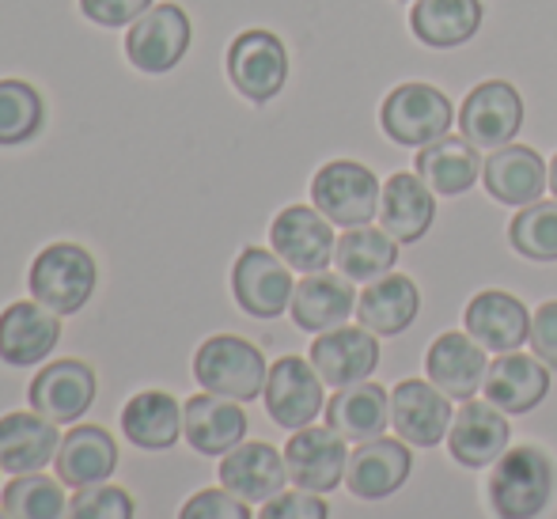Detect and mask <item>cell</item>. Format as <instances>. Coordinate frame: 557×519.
<instances>
[{
    "label": "cell",
    "instance_id": "obj_1",
    "mask_svg": "<svg viewBox=\"0 0 557 519\" xmlns=\"http://www.w3.org/2000/svg\"><path fill=\"white\" fill-rule=\"evenodd\" d=\"M557 490L554 459L535 444L508 447L490 474V508L497 519H539L550 508Z\"/></svg>",
    "mask_w": 557,
    "mask_h": 519
},
{
    "label": "cell",
    "instance_id": "obj_2",
    "mask_svg": "<svg viewBox=\"0 0 557 519\" xmlns=\"http://www.w3.org/2000/svg\"><path fill=\"white\" fill-rule=\"evenodd\" d=\"M27 288L30 300H38L42 308L69 319V314L84 311L91 304L99 288V265L96 255L81 243H50L35 255L27 270Z\"/></svg>",
    "mask_w": 557,
    "mask_h": 519
},
{
    "label": "cell",
    "instance_id": "obj_3",
    "mask_svg": "<svg viewBox=\"0 0 557 519\" xmlns=\"http://www.w3.org/2000/svg\"><path fill=\"white\" fill-rule=\"evenodd\" d=\"M265 364L262 349L239 334H213L194 353V380L209 395L232 398V403H255L265 391Z\"/></svg>",
    "mask_w": 557,
    "mask_h": 519
},
{
    "label": "cell",
    "instance_id": "obj_4",
    "mask_svg": "<svg viewBox=\"0 0 557 519\" xmlns=\"http://www.w3.org/2000/svg\"><path fill=\"white\" fill-rule=\"evenodd\" d=\"M383 186L372 168L357 160H331L311 178V206L334 227H364L380 217Z\"/></svg>",
    "mask_w": 557,
    "mask_h": 519
},
{
    "label": "cell",
    "instance_id": "obj_5",
    "mask_svg": "<svg viewBox=\"0 0 557 519\" xmlns=\"http://www.w3.org/2000/svg\"><path fill=\"white\" fill-rule=\"evenodd\" d=\"M455 110H451V99L444 96L441 88L433 84H398L380 107V125L395 145L403 148H425L433 140L447 137L455 122Z\"/></svg>",
    "mask_w": 557,
    "mask_h": 519
},
{
    "label": "cell",
    "instance_id": "obj_6",
    "mask_svg": "<svg viewBox=\"0 0 557 519\" xmlns=\"http://www.w3.org/2000/svg\"><path fill=\"white\" fill-rule=\"evenodd\" d=\"M227 81L247 103L262 107L288 84V50L273 30L250 27L227 46Z\"/></svg>",
    "mask_w": 557,
    "mask_h": 519
},
{
    "label": "cell",
    "instance_id": "obj_7",
    "mask_svg": "<svg viewBox=\"0 0 557 519\" xmlns=\"http://www.w3.org/2000/svg\"><path fill=\"white\" fill-rule=\"evenodd\" d=\"M190 15L178 4H152L129 30H125V58L137 73L163 76L190 50Z\"/></svg>",
    "mask_w": 557,
    "mask_h": 519
},
{
    "label": "cell",
    "instance_id": "obj_8",
    "mask_svg": "<svg viewBox=\"0 0 557 519\" xmlns=\"http://www.w3.org/2000/svg\"><path fill=\"white\" fill-rule=\"evenodd\" d=\"M323 375L315 372L308 357H277L265 375V413L277 429H308L326 410Z\"/></svg>",
    "mask_w": 557,
    "mask_h": 519
},
{
    "label": "cell",
    "instance_id": "obj_9",
    "mask_svg": "<svg viewBox=\"0 0 557 519\" xmlns=\"http://www.w3.org/2000/svg\"><path fill=\"white\" fill-rule=\"evenodd\" d=\"M293 270L265 247H243L232 265V296L250 319H281L293 308Z\"/></svg>",
    "mask_w": 557,
    "mask_h": 519
},
{
    "label": "cell",
    "instance_id": "obj_10",
    "mask_svg": "<svg viewBox=\"0 0 557 519\" xmlns=\"http://www.w3.org/2000/svg\"><path fill=\"white\" fill-rule=\"evenodd\" d=\"M96 395H99L96 368L76 357H61L42 364L27 387L30 410L50 417L53 424H81L84 413L96 406Z\"/></svg>",
    "mask_w": 557,
    "mask_h": 519
},
{
    "label": "cell",
    "instance_id": "obj_11",
    "mask_svg": "<svg viewBox=\"0 0 557 519\" xmlns=\"http://www.w3.org/2000/svg\"><path fill=\"white\" fill-rule=\"evenodd\" d=\"M334 247V224L315 206H285L270 224V250L296 273H323Z\"/></svg>",
    "mask_w": 557,
    "mask_h": 519
},
{
    "label": "cell",
    "instance_id": "obj_12",
    "mask_svg": "<svg viewBox=\"0 0 557 519\" xmlns=\"http://www.w3.org/2000/svg\"><path fill=\"white\" fill-rule=\"evenodd\" d=\"M523 125V99L508 81L474 84L459 107V137L474 148H505L516 140Z\"/></svg>",
    "mask_w": 557,
    "mask_h": 519
},
{
    "label": "cell",
    "instance_id": "obj_13",
    "mask_svg": "<svg viewBox=\"0 0 557 519\" xmlns=\"http://www.w3.org/2000/svg\"><path fill=\"white\" fill-rule=\"evenodd\" d=\"M288 482L308 493H334L349 470V447L331 424H308L296 429L285 444Z\"/></svg>",
    "mask_w": 557,
    "mask_h": 519
},
{
    "label": "cell",
    "instance_id": "obj_14",
    "mask_svg": "<svg viewBox=\"0 0 557 519\" xmlns=\"http://www.w3.org/2000/svg\"><path fill=\"white\" fill-rule=\"evenodd\" d=\"M508 440H512V424H508L505 410L485 398H470L462 403V410H455L451 417V429H447V452L459 467L467 470H482L493 467L500 455L508 452Z\"/></svg>",
    "mask_w": 557,
    "mask_h": 519
},
{
    "label": "cell",
    "instance_id": "obj_15",
    "mask_svg": "<svg viewBox=\"0 0 557 519\" xmlns=\"http://www.w3.org/2000/svg\"><path fill=\"white\" fill-rule=\"evenodd\" d=\"M61 342V314L38 300H15L0 311V360L8 368H35L53 357Z\"/></svg>",
    "mask_w": 557,
    "mask_h": 519
},
{
    "label": "cell",
    "instance_id": "obj_16",
    "mask_svg": "<svg viewBox=\"0 0 557 519\" xmlns=\"http://www.w3.org/2000/svg\"><path fill=\"white\" fill-rule=\"evenodd\" d=\"M308 360L326 387H352L372 380L380 368V337L364 326H334L326 334H315Z\"/></svg>",
    "mask_w": 557,
    "mask_h": 519
},
{
    "label": "cell",
    "instance_id": "obj_17",
    "mask_svg": "<svg viewBox=\"0 0 557 519\" xmlns=\"http://www.w3.org/2000/svg\"><path fill=\"white\" fill-rule=\"evenodd\" d=\"M221 485L227 493H235L247 505H265L277 493H285L288 485V467H285V452H277L265 440H243L239 447L221 459Z\"/></svg>",
    "mask_w": 557,
    "mask_h": 519
},
{
    "label": "cell",
    "instance_id": "obj_18",
    "mask_svg": "<svg viewBox=\"0 0 557 519\" xmlns=\"http://www.w3.org/2000/svg\"><path fill=\"white\" fill-rule=\"evenodd\" d=\"M451 398L429 380H403L391 391V424L410 447H436L451 429Z\"/></svg>",
    "mask_w": 557,
    "mask_h": 519
},
{
    "label": "cell",
    "instance_id": "obj_19",
    "mask_svg": "<svg viewBox=\"0 0 557 519\" xmlns=\"http://www.w3.org/2000/svg\"><path fill=\"white\" fill-rule=\"evenodd\" d=\"M413 474V455L406 440H368L357 444L349 455V470H345V490L357 501H387L398 493Z\"/></svg>",
    "mask_w": 557,
    "mask_h": 519
},
{
    "label": "cell",
    "instance_id": "obj_20",
    "mask_svg": "<svg viewBox=\"0 0 557 519\" xmlns=\"http://www.w3.org/2000/svg\"><path fill=\"white\" fill-rule=\"evenodd\" d=\"M462 330L482 345L485 353H516L531 337V311L520 296L505 288H485L462 311Z\"/></svg>",
    "mask_w": 557,
    "mask_h": 519
},
{
    "label": "cell",
    "instance_id": "obj_21",
    "mask_svg": "<svg viewBox=\"0 0 557 519\" xmlns=\"http://www.w3.org/2000/svg\"><path fill=\"white\" fill-rule=\"evenodd\" d=\"M247 410L243 403L221 395H201L183 403V440L206 459H224L232 447H239L247 440Z\"/></svg>",
    "mask_w": 557,
    "mask_h": 519
},
{
    "label": "cell",
    "instance_id": "obj_22",
    "mask_svg": "<svg viewBox=\"0 0 557 519\" xmlns=\"http://www.w3.org/2000/svg\"><path fill=\"white\" fill-rule=\"evenodd\" d=\"M485 372H490L485 349L462 330H447L425 353L429 383L441 387L451 403H470L485 387Z\"/></svg>",
    "mask_w": 557,
    "mask_h": 519
},
{
    "label": "cell",
    "instance_id": "obj_23",
    "mask_svg": "<svg viewBox=\"0 0 557 519\" xmlns=\"http://www.w3.org/2000/svg\"><path fill=\"white\" fill-rule=\"evenodd\" d=\"M482 183L493 201L500 206H535L543 201V190L550 186V163L528 145L493 148L490 160L482 163Z\"/></svg>",
    "mask_w": 557,
    "mask_h": 519
},
{
    "label": "cell",
    "instance_id": "obj_24",
    "mask_svg": "<svg viewBox=\"0 0 557 519\" xmlns=\"http://www.w3.org/2000/svg\"><path fill=\"white\" fill-rule=\"evenodd\" d=\"M53 470L65 482V490H88V485H103L114 478L117 470V444L103 424H69V432L61 436L58 459Z\"/></svg>",
    "mask_w": 557,
    "mask_h": 519
},
{
    "label": "cell",
    "instance_id": "obj_25",
    "mask_svg": "<svg viewBox=\"0 0 557 519\" xmlns=\"http://www.w3.org/2000/svg\"><path fill=\"white\" fill-rule=\"evenodd\" d=\"M61 424L38 410H12L0 417V470L4 474H35L58 459Z\"/></svg>",
    "mask_w": 557,
    "mask_h": 519
},
{
    "label": "cell",
    "instance_id": "obj_26",
    "mask_svg": "<svg viewBox=\"0 0 557 519\" xmlns=\"http://www.w3.org/2000/svg\"><path fill=\"white\" fill-rule=\"evenodd\" d=\"M436 220V194L429 190V183L418 175V171H398L383 183V201H380V227L406 243H418L429 235Z\"/></svg>",
    "mask_w": 557,
    "mask_h": 519
},
{
    "label": "cell",
    "instance_id": "obj_27",
    "mask_svg": "<svg viewBox=\"0 0 557 519\" xmlns=\"http://www.w3.org/2000/svg\"><path fill=\"white\" fill-rule=\"evenodd\" d=\"M357 311V293L352 281L342 273H304V281H296L293 293V322L304 334H326L334 326H345V319Z\"/></svg>",
    "mask_w": 557,
    "mask_h": 519
},
{
    "label": "cell",
    "instance_id": "obj_28",
    "mask_svg": "<svg viewBox=\"0 0 557 519\" xmlns=\"http://www.w3.org/2000/svg\"><path fill=\"white\" fill-rule=\"evenodd\" d=\"M485 398L505 413H531L550 395V368L539 357L500 353L485 372Z\"/></svg>",
    "mask_w": 557,
    "mask_h": 519
},
{
    "label": "cell",
    "instance_id": "obj_29",
    "mask_svg": "<svg viewBox=\"0 0 557 519\" xmlns=\"http://www.w3.org/2000/svg\"><path fill=\"white\" fill-rule=\"evenodd\" d=\"M326 424L345 440V444H368L380 440L391 424V395L380 383L364 380L352 387H337L326 403Z\"/></svg>",
    "mask_w": 557,
    "mask_h": 519
},
{
    "label": "cell",
    "instance_id": "obj_30",
    "mask_svg": "<svg viewBox=\"0 0 557 519\" xmlns=\"http://www.w3.org/2000/svg\"><path fill=\"white\" fill-rule=\"evenodd\" d=\"M122 436L140 452H171L183 440V403L168 391H137L122 406Z\"/></svg>",
    "mask_w": 557,
    "mask_h": 519
},
{
    "label": "cell",
    "instance_id": "obj_31",
    "mask_svg": "<svg viewBox=\"0 0 557 519\" xmlns=\"http://www.w3.org/2000/svg\"><path fill=\"white\" fill-rule=\"evenodd\" d=\"M421 311V293L413 277L406 273H387V277L372 281L364 293L357 296V322L372 330L375 337H395L413 326Z\"/></svg>",
    "mask_w": 557,
    "mask_h": 519
},
{
    "label": "cell",
    "instance_id": "obj_32",
    "mask_svg": "<svg viewBox=\"0 0 557 519\" xmlns=\"http://www.w3.org/2000/svg\"><path fill=\"white\" fill-rule=\"evenodd\" d=\"M482 15V0H413L410 30L433 50H455L478 35Z\"/></svg>",
    "mask_w": 557,
    "mask_h": 519
},
{
    "label": "cell",
    "instance_id": "obj_33",
    "mask_svg": "<svg viewBox=\"0 0 557 519\" xmlns=\"http://www.w3.org/2000/svg\"><path fill=\"white\" fill-rule=\"evenodd\" d=\"M413 171L425 178L436 198H459L482 178V160H478V148L470 140L441 137L421 148Z\"/></svg>",
    "mask_w": 557,
    "mask_h": 519
},
{
    "label": "cell",
    "instance_id": "obj_34",
    "mask_svg": "<svg viewBox=\"0 0 557 519\" xmlns=\"http://www.w3.org/2000/svg\"><path fill=\"white\" fill-rule=\"evenodd\" d=\"M398 247L403 243L391 239L383 227H345V235L334 247V265L342 277L357 281V285H372V281L395 273Z\"/></svg>",
    "mask_w": 557,
    "mask_h": 519
},
{
    "label": "cell",
    "instance_id": "obj_35",
    "mask_svg": "<svg viewBox=\"0 0 557 519\" xmlns=\"http://www.w3.org/2000/svg\"><path fill=\"white\" fill-rule=\"evenodd\" d=\"M0 508L8 519H65L69 516V493L58 474H12L0 490Z\"/></svg>",
    "mask_w": 557,
    "mask_h": 519
},
{
    "label": "cell",
    "instance_id": "obj_36",
    "mask_svg": "<svg viewBox=\"0 0 557 519\" xmlns=\"http://www.w3.org/2000/svg\"><path fill=\"white\" fill-rule=\"evenodd\" d=\"M46 99L30 81L8 76L0 81V148H20L42 133Z\"/></svg>",
    "mask_w": 557,
    "mask_h": 519
},
{
    "label": "cell",
    "instance_id": "obj_37",
    "mask_svg": "<svg viewBox=\"0 0 557 519\" xmlns=\"http://www.w3.org/2000/svg\"><path fill=\"white\" fill-rule=\"evenodd\" d=\"M508 243L528 262H557V201L523 206L508 224Z\"/></svg>",
    "mask_w": 557,
    "mask_h": 519
},
{
    "label": "cell",
    "instance_id": "obj_38",
    "mask_svg": "<svg viewBox=\"0 0 557 519\" xmlns=\"http://www.w3.org/2000/svg\"><path fill=\"white\" fill-rule=\"evenodd\" d=\"M65 519H137V501L125 485H88V490H73Z\"/></svg>",
    "mask_w": 557,
    "mask_h": 519
},
{
    "label": "cell",
    "instance_id": "obj_39",
    "mask_svg": "<svg viewBox=\"0 0 557 519\" xmlns=\"http://www.w3.org/2000/svg\"><path fill=\"white\" fill-rule=\"evenodd\" d=\"M175 519H255L250 516V505L239 501L235 493H227L224 485H213V490H198L183 501Z\"/></svg>",
    "mask_w": 557,
    "mask_h": 519
},
{
    "label": "cell",
    "instance_id": "obj_40",
    "mask_svg": "<svg viewBox=\"0 0 557 519\" xmlns=\"http://www.w3.org/2000/svg\"><path fill=\"white\" fill-rule=\"evenodd\" d=\"M255 519H331V505L323 501V493L285 490L273 501H265Z\"/></svg>",
    "mask_w": 557,
    "mask_h": 519
},
{
    "label": "cell",
    "instance_id": "obj_41",
    "mask_svg": "<svg viewBox=\"0 0 557 519\" xmlns=\"http://www.w3.org/2000/svg\"><path fill=\"white\" fill-rule=\"evenodd\" d=\"M148 8H152V0H81L84 20L96 23V27H107V30L133 27Z\"/></svg>",
    "mask_w": 557,
    "mask_h": 519
},
{
    "label": "cell",
    "instance_id": "obj_42",
    "mask_svg": "<svg viewBox=\"0 0 557 519\" xmlns=\"http://www.w3.org/2000/svg\"><path fill=\"white\" fill-rule=\"evenodd\" d=\"M531 353L543 360L546 368L557 372V300H546L543 308L531 314Z\"/></svg>",
    "mask_w": 557,
    "mask_h": 519
},
{
    "label": "cell",
    "instance_id": "obj_43",
    "mask_svg": "<svg viewBox=\"0 0 557 519\" xmlns=\"http://www.w3.org/2000/svg\"><path fill=\"white\" fill-rule=\"evenodd\" d=\"M550 186H554V198H557V152H554V160H550Z\"/></svg>",
    "mask_w": 557,
    "mask_h": 519
},
{
    "label": "cell",
    "instance_id": "obj_44",
    "mask_svg": "<svg viewBox=\"0 0 557 519\" xmlns=\"http://www.w3.org/2000/svg\"><path fill=\"white\" fill-rule=\"evenodd\" d=\"M0 519H8V512H4V508H0Z\"/></svg>",
    "mask_w": 557,
    "mask_h": 519
},
{
    "label": "cell",
    "instance_id": "obj_45",
    "mask_svg": "<svg viewBox=\"0 0 557 519\" xmlns=\"http://www.w3.org/2000/svg\"><path fill=\"white\" fill-rule=\"evenodd\" d=\"M0 474H4V470H0ZM0 490H4V485H0Z\"/></svg>",
    "mask_w": 557,
    "mask_h": 519
}]
</instances>
